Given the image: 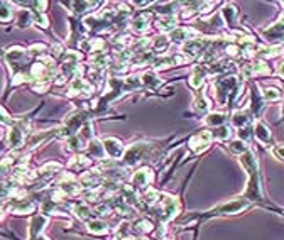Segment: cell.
I'll use <instances>...</instances> for the list:
<instances>
[{
	"instance_id": "obj_1",
	"label": "cell",
	"mask_w": 284,
	"mask_h": 240,
	"mask_svg": "<svg viewBox=\"0 0 284 240\" xmlns=\"http://www.w3.org/2000/svg\"><path fill=\"white\" fill-rule=\"evenodd\" d=\"M178 210H180V202L174 196H170V194H164L161 200V210H159V218L161 222H170L176 216Z\"/></svg>"
},
{
	"instance_id": "obj_2",
	"label": "cell",
	"mask_w": 284,
	"mask_h": 240,
	"mask_svg": "<svg viewBox=\"0 0 284 240\" xmlns=\"http://www.w3.org/2000/svg\"><path fill=\"white\" fill-rule=\"evenodd\" d=\"M149 149V144H146V142H140V144H136V146H130L126 152H124L122 159H124V164L126 166H134V164L139 161L142 158V154L146 152V150Z\"/></svg>"
},
{
	"instance_id": "obj_3",
	"label": "cell",
	"mask_w": 284,
	"mask_h": 240,
	"mask_svg": "<svg viewBox=\"0 0 284 240\" xmlns=\"http://www.w3.org/2000/svg\"><path fill=\"white\" fill-rule=\"evenodd\" d=\"M102 144H104L105 154L108 156V158H112V159L122 158L124 152H126L122 142L118 140V139H115V137H105V139L102 140Z\"/></svg>"
},
{
	"instance_id": "obj_4",
	"label": "cell",
	"mask_w": 284,
	"mask_h": 240,
	"mask_svg": "<svg viewBox=\"0 0 284 240\" xmlns=\"http://www.w3.org/2000/svg\"><path fill=\"white\" fill-rule=\"evenodd\" d=\"M264 38L268 39L269 42H281L284 41V17H281L276 24H272L270 28L264 30Z\"/></svg>"
},
{
	"instance_id": "obj_5",
	"label": "cell",
	"mask_w": 284,
	"mask_h": 240,
	"mask_svg": "<svg viewBox=\"0 0 284 240\" xmlns=\"http://www.w3.org/2000/svg\"><path fill=\"white\" fill-rule=\"evenodd\" d=\"M212 140V132H200L194 137H192V140H190V148H192L194 152H202V150H205L208 148V144H210Z\"/></svg>"
},
{
	"instance_id": "obj_6",
	"label": "cell",
	"mask_w": 284,
	"mask_h": 240,
	"mask_svg": "<svg viewBox=\"0 0 284 240\" xmlns=\"http://www.w3.org/2000/svg\"><path fill=\"white\" fill-rule=\"evenodd\" d=\"M130 181L137 188H144V186H148L150 181H152V171L148 170V168H142V170L136 171L134 174H132Z\"/></svg>"
},
{
	"instance_id": "obj_7",
	"label": "cell",
	"mask_w": 284,
	"mask_h": 240,
	"mask_svg": "<svg viewBox=\"0 0 284 240\" xmlns=\"http://www.w3.org/2000/svg\"><path fill=\"white\" fill-rule=\"evenodd\" d=\"M194 36H196V30H192L188 28H184V29L176 28L170 36V41H172V42H188V41H192Z\"/></svg>"
},
{
	"instance_id": "obj_8",
	"label": "cell",
	"mask_w": 284,
	"mask_h": 240,
	"mask_svg": "<svg viewBox=\"0 0 284 240\" xmlns=\"http://www.w3.org/2000/svg\"><path fill=\"white\" fill-rule=\"evenodd\" d=\"M86 149H88V156H90V158L100 159V161L105 158V149H104V144H102L100 140L92 139L90 142H88Z\"/></svg>"
},
{
	"instance_id": "obj_9",
	"label": "cell",
	"mask_w": 284,
	"mask_h": 240,
	"mask_svg": "<svg viewBox=\"0 0 284 240\" xmlns=\"http://www.w3.org/2000/svg\"><path fill=\"white\" fill-rule=\"evenodd\" d=\"M88 144H85V139H83V136H73V137H70L68 142H66V149L71 150V152H82L83 149L86 148Z\"/></svg>"
},
{
	"instance_id": "obj_10",
	"label": "cell",
	"mask_w": 284,
	"mask_h": 240,
	"mask_svg": "<svg viewBox=\"0 0 284 240\" xmlns=\"http://www.w3.org/2000/svg\"><path fill=\"white\" fill-rule=\"evenodd\" d=\"M86 228L90 230L92 234H95V235H102V234H106V232H108V225H106L105 222L100 220V218L90 220V222L86 224Z\"/></svg>"
},
{
	"instance_id": "obj_11",
	"label": "cell",
	"mask_w": 284,
	"mask_h": 240,
	"mask_svg": "<svg viewBox=\"0 0 284 240\" xmlns=\"http://www.w3.org/2000/svg\"><path fill=\"white\" fill-rule=\"evenodd\" d=\"M86 166H90V159H88L86 156H74V158H71V161L68 162V170H71V171H80Z\"/></svg>"
},
{
	"instance_id": "obj_12",
	"label": "cell",
	"mask_w": 284,
	"mask_h": 240,
	"mask_svg": "<svg viewBox=\"0 0 284 240\" xmlns=\"http://www.w3.org/2000/svg\"><path fill=\"white\" fill-rule=\"evenodd\" d=\"M256 137L259 139L262 144H268V142L270 140V130L268 127H266L264 122H256Z\"/></svg>"
},
{
	"instance_id": "obj_13",
	"label": "cell",
	"mask_w": 284,
	"mask_h": 240,
	"mask_svg": "<svg viewBox=\"0 0 284 240\" xmlns=\"http://www.w3.org/2000/svg\"><path fill=\"white\" fill-rule=\"evenodd\" d=\"M73 212H74V215L78 216V218H82V220H90L95 216V213H93L90 208H88L86 203H82V205H74L73 206Z\"/></svg>"
},
{
	"instance_id": "obj_14",
	"label": "cell",
	"mask_w": 284,
	"mask_h": 240,
	"mask_svg": "<svg viewBox=\"0 0 284 240\" xmlns=\"http://www.w3.org/2000/svg\"><path fill=\"white\" fill-rule=\"evenodd\" d=\"M132 28H134L137 32H146V30L149 29V19L146 16L137 17V19H134V22H132Z\"/></svg>"
},
{
	"instance_id": "obj_15",
	"label": "cell",
	"mask_w": 284,
	"mask_h": 240,
	"mask_svg": "<svg viewBox=\"0 0 284 240\" xmlns=\"http://www.w3.org/2000/svg\"><path fill=\"white\" fill-rule=\"evenodd\" d=\"M228 149H230V152H234V154H244V152L247 150V142L237 139V140L230 142V144H228Z\"/></svg>"
},
{
	"instance_id": "obj_16",
	"label": "cell",
	"mask_w": 284,
	"mask_h": 240,
	"mask_svg": "<svg viewBox=\"0 0 284 240\" xmlns=\"http://www.w3.org/2000/svg\"><path fill=\"white\" fill-rule=\"evenodd\" d=\"M225 122V115L224 114H210V115H208V117L205 118V124H206V126H213V127H215V126H222V124H224Z\"/></svg>"
},
{
	"instance_id": "obj_17",
	"label": "cell",
	"mask_w": 284,
	"mask_h": 240,
	"mask_svg": "<svg viewBox=\"0 0 284 240\" xmlns=\"http://www.w3.org/2000/svg\"><path fill=\"white\" fill-rule=\"evenodd\" d=\"M142 200H144L146 203H149V205H154V203H156L158 200H159V193H158L156 190L149 188V190L144 191V194H142Z\"/></svg>"
},
{
	"instance_id": "obj_18",
	"label": "cell",
	"mask_w": 284,
	"mask_h": 240,
	"mask_svg": "<svg viewBox=\"0 0 284 240\" xmlns=\"http://www.w3.org/2000/svg\"><path fill=\"white\" fill-rule=\"evenodd\" d=\"M232 122H234L235 127L244 128V126L248 122V117H247V114H244V112H235L234 117H232Z\"/></svg>"
},
{
	"instance_id": "obj_19",
	"label": "cell",
	"mask_w": 284,
	"mask_h": 240,
	"mask_svg": "<svg viewBox=\"0 0 284 240\" xmlns=\"http://www.w3.org/2000/svg\"><path fill=\"white\" fill-rule=\"evenodd\" d=\"M14 16L12 8L7 6V4H0V22H8Z\"/></svg>"
},
{
	"instance_id": "obj_20",
	"label": "cell",
	"mask_w": 284,
	"mask_h": 240,
	"mask_svg": "<svg viewBox=\"0 0 284 240\" xmlns=\"http://www.w3.org/2000/svg\"><path fill=\"white\" fill-rule=\"evenodd\" d=\"M32 22L36 26H39L41 29H48V26H50V20H48V17L44 14H32Z\"/></svg>"
},
{
	"instance_id": "obj_21",
	"label": "cell",
	"mask_w": 284,
	"mask_h": 240,
	"mask_svg": "<svg viewBox=\"0 0 284 240\" xmlns=\"http://www.w3.org/2000/svg\"><path fill=\"white\" fill-rule=\"evenodd\" d=\"M279 96H281V93H279L278 88H266L264 90V98L268 102H276L279 100Z\"/></svg>"
},
{
	"instance_id": "obj_22",
	"label": "cell",
	"mask_w": 284,
	"mask_h": 240,
	"mask_svg": "<svg viewBox=\"0 0 284 240\" xmlns=\"http://www.w3.org/2000/svg\"><path fill=\"white\" fill-rule=\"evenodd\" d=\"M194 108H196L200 114L208 112V102H206V98L203 95H200L198 98L194 100Z\"/></svg>"
},
{
	"instance_id": "obj_23",
	"label": "cell",
	"mask_w": 284,
	"mask_h": 240,
	"mask_svg": "<svg viewBox=\"0 0 284 240\" xmlns=\"http://www.w3.org/2000/svg\"><path fill=\"white\" fill-rule=\"evenodd\" d=\"M142 82L148 83V85L156 86V85H159V83H161V80H159L154 73H144V74H142Z\"/></svg>"
},
{
	"instance_id": "obj_24",
	"label": "cell",
	"mask_w": 284,
	"mask_h": 240,
	"mask_svg": "<svg viewBox=\"0 0 284 240\" xmlns=\"http://www.w3.org/2000/svg\"><path fill=\"white\" fill-rule=\"evenodd\" d=\"M152 224H150L149 220H140L139 224L136 225V230H139V232L142 234H148V232H152Z\"/></svg>"
},
{
	"instance_id": "obj_25",
	"label": "cell",
	"mask_w": 284,
	"mask_h": 240,
	"mask_svg": "<svg viewBox=\"0 0 284 240\" xmlns=\"http://www.w3.org/2000/svg\"><path fill=\"white\" fill-rule=\"evenodd\" d=\"M230 134H232V130H230L228 127H218V128H216V132H215V134H212V136H215L216 139L225 140V139H228Z\"/></svg>"
},
{
	"instance_id": "obj_26",
	"label": "cell",
	"mask_w": 284,
	"mask_h": 240,
	"mask_svg": "<svg viewBox=\"0 0 284 240\" xmlns=\"http://www.w3.org/2000/svg\"><path fill=\"white\" fill-rule=\"evenodd\" d=\"M0 124H6V126H14L16 124V120L10 117V115H8L6 110L2 108V106H0Z\"/></svg>"
},
{
	"instance_id": "obj_27",
	"label": "cell",
	"mask_w": 284,
	"mask_h": 240,
	"mask_svg": "<svg viewBox=\"0 0 284 240\" xmlns=\"http://www.w3.org/2000/svg\"><path fill=\"white\" fill-rule=\"evenodd\" d=\"M272 152H274V156H276V158H279V159H284V144H281V146H276V148L272 149Z\"/></svg>"
},
{
	"instance_id": "obj_28",
	"label": "cell",
	"mask_w": 284,
	"mask_h": 240,
	"mask_svg": "<svg viewBox=\"0 0 284 240\" xmlns=\"http://www.w3.org/2000/svg\"><path fill=\"white\" fill-rule=\"evenodd\" d=\"M279 74H281V76L284 78V63H282L281 66H279Z\"/></svg>"
},
{
	"instance_id": "obj_29",
	"label": "cell",
	"mask_w": 284,
	"mask_h": 240,
	"mask_svg": "<svg viewBox=\"0 0 284 240\" xmlns=\"http://www.w3.org/2000/svg\"><path fill=\"white\" fill-rule=\"evenodd\" d=\"M34 240H50L48 237H44V235H39V237H36Z\"/></svg>"
}]
</instances>
